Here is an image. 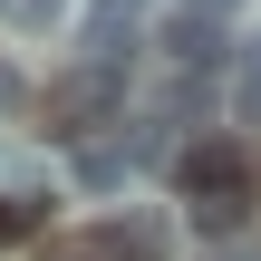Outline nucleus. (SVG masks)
Segmentation results:
<instances>
[{
	"label": "nucleus",
	"instance_id": "1",
	"mask_svg": "<svg viewBox=\"0 0 261 261\" xmlns=\"http://www.w3.org/2000/svg\"><path fill=\"white\" fill-rule=\"evenodd\" d=\"M184 194H194V223H203L213 242H232V232L252 223V165H242V145H232V136L184 145Z\"/></svg>",
	"mask_w": 261,
	"mask_h": 261
},
{
	"label": "nucleus",
	"instance_id": "2",
	"mask_svg": "<svg viewBox=\"0 0 261 261\" xmlns=\"http://www.w3.org/2000/svg\"><path fill=\"white\" fill-rule=\"evenodd\" d=\"M48 136H68V145H87L97 126H116L126 116V68H107V58H77L68 77H48Z\"/></svg>",
	"mask_w": 261,
	"mask_h": 261
},
{
	"label": "nucleus",
	"instance_id": "3",
	"mask_svg": "<svg viewBox=\"0 0 261 261\" xmlns=\"http://www.w3.org/2000/svg\"><path fill=\"white\" fill-rule=\"evenodd\" d=\"M48 261H165V223L155 213H107V223L68 232Z\"/></svg>",
	"mask_w": 261,
	"mask_h": 261
},
{
	"label": "nucleus",
	"instance_id": "4",
	"mask_svg": "<svg viewBox=\"0 0 261 261\" xmlns=\"http://www.w3.org/2000/svg\"><path fill=\"white\" fill-rule=\"evenodd\" d=\"M223 48H232V39H223V10H203V0H184V10L165 19V58H174L184 77H194V68H213Z\"/></svg>",
	"mask_w": 261,
	"mask_h": 261
},
{
	"label": "nucleus",
	"instance_id": "5",
	"mask_svg": "<svg viewBox=\"0 0 261 261\" xmlns=\"http://www.w3.org/2000/svg\"><path fill=\"white\" fill-rule=\"evenodd\" d=\"M232 126H252V136H261V39L232 58Z\"/></svg>",
	"mask_w": 261,
	"mask_h": 261
},
{
	"label": "nucleus",
	"instance_id": "6",
	"mask_svg": "<svg viewBox=\"0 0 261 261\" xmlns=\"http://www.w3.org/2000/svg\"><path fill=\"white\" fill-rule=\"evenodd\" d=\"M29 223H39V203H29V194H0V242H10V232H29Z\"/></svg>",
	"mask_w": 261,
	"mask_h": 261
},
{
	"label": "nucleus",
	"instance_id": "7",
	"mask_svg": "<svg viewBox=\"0 0 261 261\" xmlns=\"http://www.w3.org/2000/svg\"><path fill=\"white\" fill-rule=\"evenodd\" d=\"M0 10H10V19H19V29H48V19H58V10H68V0H0Z\"/></svg>",
	"mask_w": 261,
	"mask_h": 261
},
{
	"label": "nucleus",
	"instance_id": "8",
	"mask_svg": "<svg viewBox=\"0 0 261 261\" xmlns=\"http://www.w3.org/2000/svg\"><path fill=\"white\" fill-rule=\"evenodd\" d=\"M0 107H29V87H19V68H0Z\"/></svg>",
	"mask_w": 261,
	"mask_h": 261
},
{
	"label": "nucleus",
	"instance_id": "9",
	"mask_svg": "<svg viewBox=\"0 0 261 261\" xmlns=\"http://www.w3.org/2000/svg\"><path fill=\"white\" fill-rule=\"evenodd\" d=\"M223 261H261V252H223Z\"/></svg>",
	"mask_w": 261,
	"mask_h": 261
},
{
	"label": "nucleus",
	"instance_id": "10",
	"mask_svg": "<svg viewBox=\"0 0 261 261\" xmlns=\"http://www.w3.org/2000/svg\"><path fill=\"white\" fill-rule=\"evenodd\" d=\"M203 10H232V0H203Z\"/></svg>",
	"mask_w": 261,
	"mask_h": 261
}]
</instances>
